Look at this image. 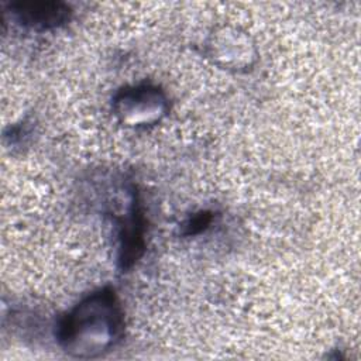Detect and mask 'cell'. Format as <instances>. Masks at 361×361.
Wrapping results in <instances>:
<instances>
[{"instance_id": "277c9868", "label": "cell", "mask_w": 361, "mask_h": 361, "mask_svg": "<svg viewBox=\"0 0 361 361\" xmlns=\"http://www.w3.org/2000/svg\"><path fill=\"white\" fill-rule=\"evenodd\" d=\"M17 13L27 24L38 27L56 25L66 17V8L58 3H23Z\"/></svg>"}, {"instance_id": "6da1fadb", "label": "cell", "mask_w": 361, "mask_h": 361, "mask_svg": "<svg viewBox=\"0 0 361 361\" xmlns=\"http://www.w3.org/2000/svg\"><path fill=\"white\" fill-rule=\"evenodd\" d=\"M123 314L116 296L100 290L82 300L61 322L58 340L72 357L94 358L107 353L120 338Z\"/></svg>"}, {"instance_id": "3957f363", "label": "cell", "mask_w": 361, "mask_h": 361, "mask_svg": "<svg viewBox=\"0 0 361 361\" xmlns=\"http://www.w3.org/2000/svg\"><path fill=\"white\" fill-rule=\"evenodd\" d=\"M210 58L213 62L226 66L227 69H241L250 66L255 58L254 45L247 35L237 31L220 32L213 35L210 44Z\"/></svg>"}, {"instance_id": "7a4b0ae2", "label": "cell", "mask_w": 361, "mask_h": 361, "mask_svg": "<svg viewBox=\"0 0 361 361\" xmlns=\"http://www.w3.org/2000/svg\"><path fill=\"white\" fill-rule=\"evenodd\" d=\"M166 99L154 86L141 85L121 90L114 100V111L118 120L131 127L149 126L166 113Z\"/></svg>"}]
</instances>
